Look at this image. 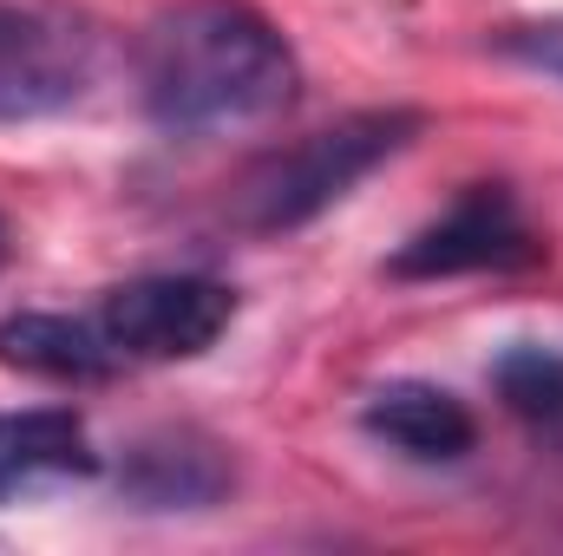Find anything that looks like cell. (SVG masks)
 I'll return each instance as SVG.
<instances>
[{
    "label": "cell",
    "instance_id": "obj_1",
    "mask_svg": "<svg viewBox=\"0 0 563 556\" xmlns=\"http://www.w3.org/2000/svg\"><path fill=\"white\" fill-rule=\"evenodd\" d=\"M295 46L250 0H170L144 20L139 99L144 119L177 138L263 125L295 105Z\"/></svg>",
    "mask_w": 563,
    "mask_h": 556
},
{
    "label": "cell",
    "instance_id": "obj_2",
    "mask_svg": "<svg viewBox=\"0 0 563 556\" xmlns=\"http://www.w3.org/2000/svg\"><path fill=\"white\" fill-rule=\"evenodd\" d=\"M420 112L407 105H387V112H354V119H334L308 138L282 144L269 157H256L236 184H230V223L250 230V236H282V230H301L314 223L321 210H334L367 170H380L387 157H400L407 144L420 138Z\"/></svg>",
    "mask_w": 563,
    "mask_h": 556
},
{
    "label": "cell",
    "instance_id": "obj_3",
    "mask_svg": "<svg viewBox=\"0 0 563 556\" xmlns=\"http://www.w3.org/2000/svg\"><path fill=\"white\" fill-rule=\"evenodd\" d=\"M92 73H99V26L86 13L0 0V125L79 105Z\"/></svg>",
    "mask_w": 563,
    "mask_h": 556
},
{
    "label": "cell",
    "instance_id": "obj_4",
    "mask_svg": "<svg viewBox=\"0 0 563 556\" xmlns=\"http://www.w3.org/2000/svg\"><path fill=\"white\" fill-rule=\"evenodd\" d=\"M544 263V236L525 223L518 197L505 184H472L439 223L413 230L394 256V281H445V276H518Z\"/></svg>",
    "mask_w": 563,
    "mask_h": 556
},
{
    "label": "cell",
    "instance_id": "obj_5",
    "mask_svg": "<svg viewBox=\"0 0 563 556\" xmlns=\"http://www.w3.org/2000/svg\"><path fill=\"white\" fill-rule=\"evenodd\" d=\"M119 360H197L236 321V288L217 276H139L92 314Z\"/></svg>",
    "mask_w": 563,
    "mask_h": 556
},
{
    "label": "cell",
    "instance_id": "obj_6",
    "mask_svg": "<svg viewBox=\"0 0 563 556\" xmlns=\"http://www.w3.org/2000/svg\"><path fill=\"white\" fill-rule=\"evenodd\" d=\"M230 485H236L230 452L210 432H197V425L144 432L125 452V465H119V491L139 511H210V504L230 498Z\"/></svg>",
    "mask_w": 563,
    "mask_h": 556
},
{
    "label": "cell",
    "instance_id": "obj_7",
    "mask_svg": "<svg viewBox=\"0 0 563 556\" xmlns=\"http://www.w3.org/2000/svg\"><path fill=\"white\" fill-rule=\"evenodd\" d=\"M361 432H374L380 445H394L420 465H452L478 445V419L465 413V400H452L432 380H387L361 407Z\"/></svg>",
    "mask_w": 563,
    "mask_h": 556
},
{
    "label": "cell",
    "instance_id": "obj_8",
    "mask_svg": "<svg viewBox=\"0 0 563 556\" xmlns=\"http://www.w3.org/2000/svg\"><path fill=\"white\" fill-rule=\"evenodd\" d=\"M0 360L40 380H66V387H92L112 380L125 360L106 341L99 321H73V314H7L0 321Z\"/></svg>",
    "mask_w": 563,
    "mask_h": 556
},
{
    "label": "cell",
    "instance_id": "obj_9",
    "mask_svg": "<svg viewBox=\"0 0 563 556\" xmlns=\"http://www.w3.org/2000/svg\"><path fill=\"white\" fill-rule=\"evenodd\" d=\"M99 452L73 407H26L0 413V498H20L46 478H92Z\"/></svg>",
    "mask_w": 563,
    "mask_h": 556
},
{
    "label": "cell",
    "instance_id": "obj_10",
    "mask_svg": "<svg viewBox=\"0 0 563 556\" xmlns=\"http://www.w3.org/2000/svg\"><path fill=\"white\" fill-rule=\"evenodd\" d=\"M492 387L525 432L563 445V354L538 347V341H518L492 360Z\"/></svg>",
    "mask_w": 563,
    "mask_h": 556
},
{
    "label": "cell",
    "instance_id": "obj_11",
    "mask_svg": "<svg viewBox=\"0 0 563 556\" xmlns=\"http://www.w3.org/2000/svg\"><path fill=\"white\" fill-rule=\"evenodd\" d=\"M492 53H505V59H518V66H531V73H558L563 79V13L492 33Z\"/></svg>",
    "mask_w": 563,
    "mask_h": 556
},
{
    "label": "cell",
    "instance_id": "obj_12",
    "mask_svg": "<svg viewBox=\"0 0 563 556\" xmlns=\"http://www.w3.org/2000/svg\"><path fill=\"white\" fill-rule=\"evenodd\" d=\"M7 256H13V230H7V216H0V269H7Z\"/></svg>",
    "mask_w": 563,
    "mask_h": 556
}]
</instances>
